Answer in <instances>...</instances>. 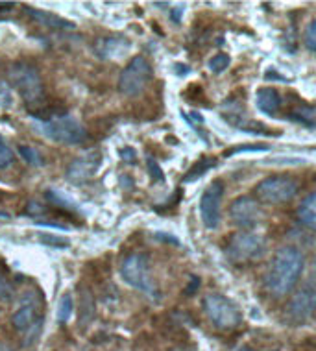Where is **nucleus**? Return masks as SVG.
<instances>
[{"label":"nucleus","mask_w":316,"mask_h":351,"mask_svg":"<svg viewBox=\"0 0 316 351\" xmlns=\"http://www.w3.org/2000/svg\"><path fill=\"white\" fill-rule=\"evenodd\" d=\"M230 56L228 54H217L213 56L211 60H209V63H207V67H209V71L215 74H220V73H224L226 69L230 67Z\"/></svg>","instance_id":"obj_25"},{"label":"nucleus","mask_w":316,"mask_h":351,"mask_svg":"<svg viewBox=\"0 0 316 351\" xmlns=\"http://www.w3.org/2000/svg\"><path fill=\"white\" fill-rule=\"evenodd\" d=\"M183 12H185V8H183V6L174 8V10H172V12H171V19H172V21H174V23H176V25H180V23H182Z\"/></svg>","instance_id":"obj_33"},{"label":"nucleus","mask_w":316,"mask_h":351,"mask_svg":"<svg viewBox=\"0 0 316 351\" xmlns=\"http://www.w3.org/2000/svg\"><path fill=\"white\" fill-rule=\"evenodd\" d=\"M146 167H148V170H150V176H152L154 182H165L163 170H161V167H159L156 159L154 158L146 159Z\"/></svg>","instance_id":"obj_29"},{"label":"nucleus","mask_w":316,"mask_h":351,"mask_svg":"<svg viewBox=\"0 0 316 351\" xmlns=\"http://www.w3.org/2000/svg\"><path fill=\"white\" fill-rule=\"evenodd\" d=\"M193 119H195L196 122H204V117L198 115V113H193Z\"/></svg>","instance_id":"obj_40"},{"label":"nucleus","mask_w":316,"mask_h":351,"mask_svg":"<svg viewBox=\"0 0 316 351\" xmlns=\"http://www.w3.org/2000/svg\"><path fill=\"white\" fill-rule=\"evenodd\" d=\"M36 226H39V228H52V230H61L65 231L67 228L61 224H52V222H36Z\"/></svg>","instance_id":"obj_36"},{"label":"nucleus","mask_w":316,"mask_h":351,"mask_svg":"<svg viewBox=\"0 0 316 351\" xmlns=\"http://www.w3.org/2000/svg\"><path fill=\"white\" fill-rule=\"evenodd\" d=\"M12 296H13L12 285L8 283V279L0 274V298H2V300H10Z\"/></svg>","instance_id":"obj_31"},{"label":"nucleus","mask_w":316,"mask_h":351,"mask_svg":"<svg viewBox=\"0 0 316 351\" xmlns=\"http://www.w3.org/2000/svg\"><path fill=\"white\" fill-rule=\"evenodd\" d=\"M130 49H132V43L124 37H104V39H98L95 45V52L102 60H119L128 54Z\"/></svg>","instance_id":"obj_13"},{"label":"nucleus","mask_w":316,"mask_h":351,"mask_svg":"<svg viewBox=\"0 0 316 351\" xmlns=\"http://www.w3.org/2000/svg\"><path fill=\"white\" fill-rule=\"evenodd\" d=\"M224 196V182L215 180L200 198V218L207 230H217L220 224V202Z\"/></svg>","instance_id":"obj_9"},{"label":"nucleus","mask_w":316,"mask_h":351,"mask_svg":"<svg viewBox=\"0 0 316 351\" xmlns=\"http://www.w3.org/2000/svg\"><path fill=\"white\" fill-rule=\"evenodd\" d=\"M8 80L21 98L30 106H36L43 100L45 85L41 74L34 65L26 61H15L8 69Z\"/></svg>","instance_id":"obj_3"},{"label":"nucleus","mask_w":316,"mask_h":351,"mask_svg":"<svg viewBox=\"0 0 316 351\" xmlns=\"http://www.w3.org/2000/svg\"><path fill=\"white\" fill-rule=\"evenodd\" d=\"M217 167V158H211V156H204V158L198 159V163H195L191 169H189V172L185 174V178H183V183H191V182H196L198 178H202V176L206 174L207 170H211Z\"/></svg>","instance_id":"obj_21"},{"label":"nucleus","mask_w":316,"mask_h":351,"mask_svg":"<svg viewBox=\"0 0 316 351\" xmlns=\"http://www.w3.org/2000/svg\"><path fill=\"white\" fill-rule=\"evenodd\" d=\"M37 241L43 244V246H50V248H58V250H67L71 246V241L67 237H58V235H50V233H41L37 237Z\"/></svg>","instance_id":"obj_24"},{"label":"nucleus","mask_w":316,"mask_h":351,"mask_svg":"<svg viewBox=\"0 0 316 351\" xmlns=\"http://www.w3.org/2000/svg\"><path fill=\"white\" fill-rule=\"evenodd\" d=\"M256 104L257 109L265 115H276L281 108L280 93L276 91L274 87H261L256 93Z\"/></svg>","instance_id":"obj_16"},{"label":"nucleus","mask_w":316,"mask_h":351,"mask_svg":"<svg viewBox=\"0 0 316 351\" xmlns=\"http://www.w3.org/2000/svg\"><path fill=\"white\" fill-rule=\"evenodd\" d=\"M17 150H19V156L25 159L26 163L30 165V167H43L45 165L43 156H41V154H39V152H37L34 146L21 145Z\"/></svg>","instance_id":"obj_23"},{"label":"nucleus","mask_w":316,"mask_h":351,"mask_svg":"<svg viewBox=\"0 0 316 351\" xmlns=\"http://www.w3.org/2000/svg\"><path fill=\"white\" fill-rule=\"evenodd\" d=\"M8 104H10V95H8L6 87L0 82V106H8Z\"/></svg>","instance_id":"obj_35"},{"label":"nucleus","mask_w":316,"mask_h":351,"mask_svg":"<svg viewBox=\"0 0 316 351\" xmlns=\"http://www.w3.org/2000/svg\"><path fill=\"white\" fill-rule=\"evenodd\" d=\"M304 254L294 246H285L274 255L265 274V289L274 298H283L296 287L304 272Z\"/></svg>","instance_id":"obj_2"},{"label":"nucleus","mask_w":316,"mask_h":351,"mask_svg":"<svg viewBox=\"0 0 316 351\" xmlns=\"http://www.w3.org/2000/svg\"><path fill=\"white\" fill-rule=\"evenodd\" d=\"M26 15L34 19L39 25L52 28V30H74V23L67 21V19L60 17L56 13L45 12V10H37V8H26Z\"/></svg>","instance_id":"obj_14"},{"label":"nucleus","mask_w":316,"mask_h":351,"mask_svg":"<svg viewBox=\"0 0 316 351\" xmlns=\"http://www.w3.org/2000/svg\"><path fill=\"white\" fill-rule=\"evenodd\" d=\"M304 43L307 50L311 52H316V21H313L309 26H307V30H305L304 36Z\"/></svg>","instance_id":"obj_27"},{"label":"nucleus","mask_w":316,"mask_h":351,"mask_svg":"<svg viewBox=\"0 0 316 351\" xmlns=\"http://www.w3.org/2000/svg\"><path fill=\"white\" fill-rule=\"evenodd\" d=\"M198 287H200V279L196 278V276H193V278H191V283H189V287L185 289V294H187V296H193V294L198 291Z\"/></svg>","instance_id":"obj_32"},{"label":"nucleus","mask_w":316,"mask_h":351,"mask_svg":"<svg viewBox=\"0 0 316 351\" xmlns=\"http://www.w3.org/2000/svg\"><path fill=\"white\" fill-rule=\"evenodd\" d=\"M28 213L30 215H36V213H43V206H39L37 202H28Z\"/></svg>","instance_id":"obj_37"},{"label":"nucleus","mask_w":316,"mask_h":351,"mask_svg":"<svg viewBox=\"0 0 316 351\" xmlns=\"http://www.w3.org/2000/svg\"><path fill=\"white\" fill-rule=\"evenodd\" d=\"M202 305H204L207 318L220 331H233L235 327L243 324V313H241V309L231 302L230 298L222 296V294H217V292L207 294Z\"/></svg>","instance_id":"obj_5"},{"label":"nucleus","mask_w":316,"mask_h":351,"mask_svg":"<svg viewBox=\"0 0 316 351\" xmlns=\"http://www.w3.org/2000/svg\"><path fill=\"white\" fill-rule=\"evenodd\" d=\"M300 183L287 174L268 176L256 185V200L265 206H280L292 200L298 193Z\"/></svg>","instance_id":"obj_6"},{"label":"nucleus","mask_w":316,"mask_h":351,"mask_svg":"<svg viewBox=\"0 0 316 351\" xmlns=\"http://www.w3.org/2000/svg\"><path fill=\"white\" fill-rule=\"evenodd\" d=\"M34 132L43 135L47 139L60 145L78 146L89 141L87 130L65 109H41L37 113H30Z\"/></svg>","instance_id":"obj_1"},{"label":"nucleus","mask_w":316,"mask_h":351,"mask_svg":"<svg viewBox=\"0 0 316 351\" xmlns=\"http://www.w3.org/2000/svg\"><path fill=\"white\" fill-rule=\"evenodd\" d=\"M156 239H159V241H165V243H172V244H180V241H178L176 237H171L167 235V233H156Z\"/></svg>","instance_id":"obj_34"},{"label":"nucleus","mask_w":316,"mask_h":351,"mask_svg":"<svg viewBox=\"0 0 316 351\" xmlns=\"http://www.w3.org/2000/svg\"><path fill=\"white\" fill-rule=\"evenodd\" d=\"M43 320L37 316V303L36 302H23V305L19 307L15 313L12 315V326L17 329V331H26V329H32L36 326L37 322Z\"/></svg>","instance_id":"obj_15"},{"label":"nucleus","mask_w":316,"mask_h":351,"mask_svg":"<svg viewBox=\"0 0 316 351\" xmlns=\"http://www.w3.org/2000/svg\"><path fill=\"white\" fill-rule=\"evenodd\" d=\"M45 198H47L52 206H56L58 209H63V211H80L78 202L74 200V198H71V196L63 193V191H58V189H47Z\"/></svg>","instance_id":"obj_20"},{"label":"nucleus","mask_w":316,"mask_h":351,"mask_svg":"<svg viewBox=\"0 0 316 351\" xmlns=\"http://www.w3.org/2000/svg\"><path fill=\"white\" fill-rule=\"evenodd\" d=\"M121 159L124 161V163L135 165L137 163V152H135L132 146H124V148L121 150Z\"/></svg>","instance_id":"obj_30"},{"label":"nucleus","mask_w":316,"mask_h":351,"mask_svg":"<svg viewBox=\"0 0 316 351\" xmlns=\"http://www.w3.org/2000/svg\"><path fill=\"white\" fill-rule=\"evenodd\" d=\"M154 78V69L150 61L145 56H135L132 58L126 67L122 69L121 78H119V91L126 97H137L145 91L146 85Z\"/></svg>","instance_id":"obj_8"},{"label":"nucleus","mask_w":316,"mask_h":351,"mask_svg":"<svg viewBox=\"0 0 316 351\" xmlns=\"http://www.w3.org/2000/svg\"><path fill=\"white\" fill-rule=\"evenodd\" d=\"M13 150L10 146L4 145V141H2V135H0V169H6L10 165L13 163Z\"/></svg>","instance_id":"obj_26"},{"label":"nucleus","mask_w":316,"mask_h":351,"mask_svg":"<svg viewBox=\"0 0 316 351\" xmlns=\"http://www.w3.org/2000/svg\"><path fill=\"white\" fill-rule=\"evenodd\" d=\"M15 8V2H0V12H10Z\"/></svg>","instance_id":"obj_38"},{"label":"nucleus","mask_w":316,"mask_h":351,"mask_svg":"<svg viewBox=\"0 0 316 351\" xmlns=\"http://www.w3.org/2000/svg\"><path fill=\"white\" fill-rule=\"evenodd\" d=\"M267 252V243L261 235L252 231H237L228 239L226 244V255L235 265H246L261 259Z\"/></svg>","instance_id":"obj_4"},{"label":"nucleus","mask_w":316,"mask_h":351,"mask_svg":"<svg viewBox=\"0 0 316 351\" xmlns=\"http://www.w3.org/2000/svg\"><path fill=\"white\" fill-rule=\"evenodd\" d=\"M0 351H13V348H12V346L2 344V342H0Z\"/></svg>","instance_id":"obj_39"},{"label":"nucleus","mask_w":316,"mask_h":351,"mask_svg":"<svg viewBox=\"0 0 316 351\" xmlns=\"http://www.w3.org/2000/svg\"><path fill=\"white\" fill-rule=\"evenodd\" d=\"M122 281L137 291L145 292L148 296H158L156 294V285H154L152 274H150V261L145 254H132L122 261L121 265Z\"/></svg>","instance_id":"obj_7"},{"label":"nucleus","mask_w":316,"mask_h":351,"mask_svg":"<svg viewBox=\"0 0 316 351\" xmlns=\"http://www.w3.org/2000/svg\"><path fill=\"white\" fill-rule=\"evenodd\" d=\"M270 146H263V145H254V146H237V148H231V150L224 152V158H231L235 154H243V152H268Z\"/></svg>","instance_id":"obj_28"},{"label":"nucleus","mask_w":316,"mask_h":351,"mask_svg":"<svg viewBox=\"0 0 316 351\" xmlns=\"http://www.w3.org/2000/svg\"><path fill=\"white\" fill-rule=\"evenodd\" d=\"M102 165V154L98 150H93L86 156H80V158L73 159L67 167V180L74 185H84L89 180H93L97 176L98 169Z\"/></svg>","instance_id":"obj_11"},{"label":"nucleus","mask_w":316,"mask_h":351,"mask_svg":"<svg viewBox=\"0 0 316 351\" xmlns=\"http://www.w3.org/2000/svg\"><path fill=\"white\" fill-rule=\"evenodd\" d=\"M97 315V307H95V298L89 289H82L80 291V311H78V327L84 331L91 326Z\"/></svg>","instance_id":"obj_17"},{"label":"nucleus","mask_w":316,"mask_h":351,"mask_svg":"<svg viewBox=\"0 0 316 351\" xmlns=\"http://www.w3.org/2000/svg\"><path fill=\"white\" fill-rule=\"evenodd\" d=\"M230 217L239 228L248 231L259 224L263 211L259 207V202L250 198V196H241L230 206Z\"/></svg>","instance_id":"obj_12"},{"label":"nucleus","mask_w":316,"mask_h":351,"mask_svg":"<svg viewBox=\"0 0 316 351\" xmlns=\"http://www.w3.org/2000/svg\"><path fill=\"white\" fill-rule=\"evenodd\" d=\"M287 313L294 322H307L316 313V279H311L292 296Z\"/></svg>","instance_id":"obj_10"},{"label":"nucleus","mask_w":316,"mask_h":351,"mask_svg":"<svg viewBox=\"0 0 316 351\" xmlns=\"http://www.w3.org/2000/svg\"><path fill=\"white\" fill-rule=\"evenodd\" d=\"M289 119L296 124L309 128V130H316V106L313 104H298L289 111Z\"/></svg>","instance_id":"obj_18"},{"label":"nucleus","mask_w":316,"mask_h":351,"mask_svg":"<svg viewBox=\"0 0 316 351\" xmlns=\"http://www.w3.org/2000/svg\"><path fill=\"white\" fill-rule=\"evenodd\" d=\"M73 309H74V298L71 294H63L58 303V309H56V322L60 324V326H65L69 320H71V316H73Z\"/></svg>","instance_id":"obj_22"},{"label":"nucleus","mask_w":316,"mask_h":351,"mask_svg":"<svg viewBox=\"0 0 316 351\" xmlns=\"http://www.w3.org/2000/svg\"><path fill=\"white\" fill-rule=\"evenodd\" d=\"M241 351H256V350H241Z\"/></svg>","instance_id":"obj_41"},{"label":"nucleus","mask_w":316,"mask_h":351,"mask_svg":"<svg viewBox=\"0 0 316 351\" xmlns=\"http://www.w3.org/2000/svg\"><path fill=\"white\" fill-rule=\"evenodd\" d=\"M298 220L316 231V193H311L302 200L298 207Z\"/></svg>","instance_id":"obj_19"}]
</instances>
